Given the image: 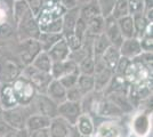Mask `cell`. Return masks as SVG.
<instances>
[{
	"label": "cell",
	"instance_id": "cell-21",
	"mask_svg": "<svg viewBox=\"0 0 153 137\" xmlns=\"http://www.w3.org/2000/svg\"><path fill=\"white\" fill-rule=\"evenodd\" d=\"M79 17H80V15H79V6L73 8V9H70V10H65L64 16L62 17V23H63V32H62V34L73 32L74 26H76Z\"/></svg>",
	"mask_w": 153,
	"mask_h": 137
},
{
	"label": "cell",
	"instance_id": "cell-11",
	"mask_svg": "<svg viewBox=\"0 0 153 137\" xmlns=\"http://www.w3.org/2000/svg\"><path fill=\"white\" fill-rule=\"evenodd\" d=\"M68 74H80L76 63H74L73 61H71L69 59L63 61V62L53 63L51 69V78L58 80L64 76H68Z\"/></svg>",
	"mask_w": 153,
	"mask_h": 137
},
{
	"label": "cell",
	"instance_id": "cell-47",
	"mask_svg": "<svg viewBox=\"0 0 153 137\" xmlns=\"http://www.w3.org/2000/svg\"><path fill=\"white\" fill-rule=\"evenodd\" d=\"M30 137H51L49 134V129H40V130H36L30 133Z\"/></svg>",
	"mask_w": 153,
	"mask_h": 137
},
{
	"label": "cell",
	"instance_id": "cell-12",
	"mask_svg": "<svg viewBox=\"0 0 153 137\" xmlns=\"http://www.w3.org/2000/svg\"><path fill=\"white\" fill-rule=\"evenodd\" d=\"M51 137H72L74 135V127L69 124L62 118L56 117L51 119L49 126Z\"/></svg>",
	"mask_w": 153,
	"mask_h": 137
},
{
	"label": "cell",
	"instance_id": "cell-19",
	"mask_svg": "<svg viewBox=\"0 0 153 137\" xmlns=\"http://www.w3.org/2000/svg\"><path fill=\"white\" fill-rule=\"evenodd\" d=\"M51 121V119L45 117V116H41V114H39V113H31V114L27 117V119H26L25 130L30 134L32 131L49 128Z\"/></svg>",
	"mask_w": 153,
	"mask_h": 137
},
{
	"label": "cell",
	"instance_id": "cell-45",
	"mask_svg": "<svg viewBox=\"0 0 153 137\" xmlns=\"http://www.w3.org/2000/svg\"><path fill=\"white\" fill-rule=\"evenodd\" d=\"M4 137H30V134L25 129H21V130H14L13 129Z\"/></svg>",
	"mask_w": 153,
	"mask_h": 137
},
{
	"label": "cell",
	"instance_id": "cell-8",
	"mask_svg": "<svg viewBox=\"0 0 153 137\" xmlns=\"http://www.w3.org/2000/svg\"><path fill=\"white\" fill-rule=\"evenodd\" d=\"M32 103L36 106L34 113H39V114L45 116L49 119H54V118L58 117V105L54 101H51L46 94H37Z\"/></svg>",
	"mask_w": 153,
	"mask_h": 137
},
{
	"label": "cell",
	"instance_id": "cell-27",
	"mask_svg": "<svg viewBox=\"0 0 153 137\" xmlns=\"http://www.w3.org/2000/svg\"><path fill=\"white\" fill-rule=\"evenodd\" d=\"M104 25H105V19L103 17L102 15L96 16L95 19H93L89 22H87V32H86V36L96 37V36L101 34V33L104 32Z\"/></svg>",
	"mask_w": 153,
	"mask_h": 137
},
{
	"label": "cell",
	"instance_id": "cell-37",
	"mask_svg": "<svg viewBox=\"0 0 153 137\" xmlns=\"http://www.w3.org/2000/svg\"><path fill=\"white\" fill-rule=\"evenodd\" d=\"M29 9L31 14L34 17H38L39 15L42 12V8H44V0H25Z\"/></svg>",
	"mask_w": 153,
	"mask_h": 137
},
{
	"label": "cell",
	"instance_id": "cell-18",
	"mask_svg": "<svg viewBox=\"0 0 153 137\" xmlns=\"http://www.w3.org/2000/svg\"><path fill=\"white\" fill-rule=\"evenodd\" d=\"M70 52L71 50L68 44H66V41L64 40V38H62L61 40H58L48 52L46 53L48 54L51 62L56 63V62H63V61L69 59Z\"/></svg>",
	"mask_w": 153,
	"mask_h": 137
},
{
	"label": "cell",
	"instance_id": "cell-3",
	"mask_svg": "<svg viewBox=\"0 0 153 137\" xmlns=\"http://www.w3.org/2000/svg\"><path fill=\"white\" fill-rule=\"evenodd\" d=\"M130 134L135 137H149L152 129L151 112L143 111L136 114L130 121Z\"/></svg>",
	"mask_w": 153,
	"mask_h": 137
},
{
	"label": "cell",
	"instance_id": "cell-26",
	"mask_svg": "<svg viewBox=\"0 0 153 137\" xmlns=\"http://www.w3.org/2000/svg\"><path fill=\"white\" fill-rule=\"evenodd\" d=\"M111 46L108 39L106 38V36L104 34V32L96 36L93 38V44H91V49H93V56H102L103 53L108 49Z\"/></svg>",
	"mask_w": 153,
	"mask_h": 137
},
{
	"label": "cell",
	"instance_id": "cell-1",
	"mask_svg": "<svg viewBox=\"0 0 153 137\" xmlns=\"http://www.w3.org/2000/svg\"><path fill=\"white\" fill-rule=\"evenodd\" d=\"M14 95L21 106H29L32 104L36 95L38 94L36 88L31 82L25 79L23 76H19L14 82H12Z\"/></svg>",
	"mask_w": 153,
	"mask_h": 137
},
{
	"label": "cell",
	"instance_id": "cell-5",
	"mask_svg": "<svg viewBox=\"0 0 153 137\" xmlns=\"http://www.w3.org/2000/svg\"><path fill=\"white\" fill-rule=\"evenodd\" d=\"M41 50V47L38 39H25L21 40L19 48V57L23 65H31L33 59L37 57Z\"/></svg>",
	"mask_w": 153,
	"mask_h": 137
},
{
	"label": "cell",
	"instance_id": "cell-33",
	"mask_svg": "<svg viewBox=\"0 0 153 137\" xmlns=\"http://www.w3.org/2000/svg\"><path fill=\"white\" fill-rule=\"evenodd\" d=\"M79 73L80 74H87V76H93L95 71V63H94V56H87L83 59L79 64Z\"/></svg>",
	"mask_w": 153,
	"mask_h": 137
},
{
	"label": "cell",
	"instance_id": "cell-17",
	"mask_svg": "<svg viewBox=\"0 0 153 137\" xmlns=\"http://www.w3.org/2000/svg\"><path fill=\"white\" fill-rule=\"evenodd\" d=\"M19 106V102L14 95L12 84H1L0 86V110H10Z\"/></svg>",
	"mask_w": 153,
	"mask_h": 137
},
{
	"label": "cell",
	"instance_id": "cell-13",
	"mask_svg": "<svg viewBox=\"0 0 153 137\" xmlns=\"http://www.w3.org/2000/svg\"><path fill=\"white\" fill-rule=\"evenodd\" d=\"M104 34L106 36L110 44L115 47H120V45L123 41V38L121 36V32L119 30L118 22L112 16H108L105 19V25H104Z\"/></svg>",
	"mask_w": 153,
	"mask_h": 137
},
{
	"label": "cell",
	"instance_id": "cell-39",
	"mask_svg": "<svg viewBox=\"0 0 153 137\" xmlns=\"http://www.w3.org/2000/svg\"><path fill=\"white\" fill-rule=\"evenodd\" d=\"M86 32H87V23H86L82 19L79 17V20H78L76 26H74L73 33H74V36H76V38H79L81 41H83L85 36H86Z\"/></svg>",
	"mask_w": 153,
	"mask_h": 137
},
{
	"label": "cell",
	"instance_id": "cell-29",
	"mask_svg": "<svg viewBox=\"0 0 153 137\" xmlns=\"http://www.w3.org/2000/svg\"><path fill=\"white\" fill-rule=\"evenodd\" d=\"M76 86L82 93L83 96H86L94 91V77L87 74H79Z\"/></svg>",
	"mask_w": 153,
	"mask_h": 137
},
{
	"label": "cell",
	"instance_id": "cell-43",
	"mask_svg": "<svg viewBox=\"0 0 153 137\" xmlns=\"http://www.w3.org/2000/svg\"><path fill=\"white\" fill-rule=\"evenodd\" d=\"M13 129L7 124V122L5 121V119L2 118L1 111H0V137H4L6 134H8L9 131H12Z\"/></svg>",
	"mask_w": 153,
	"mask_h": 137
},
{
	"label": "cell",
	"instance_id": "cell-32",
	"mask_svg": "<svg viewBox=\"0 0 153 137\" xmlns=\"http://www.w3.org/2000/svg\"><path fill=\"white\" fill-rule=\"evenodd\" d=\"M128 15H129V8H128L127 0H115L114 8H113L111 16L114 20H119V19H122Z\"/></svg>",
	"mask_w": 153,
	"mask_h": 137
},
{
	"label": "cell",
	"instance_id": "cell-41",
	"mask_svg": "<svg viewBox=\"0 0 153 137\" xmlns=\"http://www.w3.org/2000/svg\"><path fill=\"white\" fill-rule=\"evenodd\" d=\"M78 77H79V74H68V76H64L61 79H58V81L65 89H70L76 85Z\"/></svg>",
	"mask_w": 153,
	"mask_h": 137
},
{
	"label": "cell",
	"instance_id": "cell-2",
	"mask_svg": "<svg viewBox=\"0 0 153 137\" xmlns=\"http://www.w3.org/2000/svg\"><path fill=\"white\" fill-rule=\"evenodd\" d=\"M21 76L31 82L38 94H46V90L53 80L51 73L39 71L32 65H27L25 69H23Z\"/></svg>",
	"mask_w": 153,
	"mask_h": 137
},
{
	"label": "cell",
	"instance_id": "cell-36",
	"mask_svg": "<svg viewBox=\"0 0 153 137\" xmlns=\"http://www.w3.org/2000/svg\"><path fill=\"white\" fill-rule=\"evenodd\" d=\"M128 8H129V15L134 16L138 14H143L144 7H145V0H127Z\"/></svg>",
	"mask_w": 153,
	"mask_h": 137
},
{
	"label": "cell",
	"instance_id": "cell-4",
	"mask_svg": "<svg viewBox=\"0 0 153 137\" xmlns=\"http://www.w3.org/2000/svg\"><path fill=\"white\" fill-rule=\"evenodd\" d=\"M21 74V65L15 59L0 57V84H12Z\"/></svg>",
	"mask_w": 153,
	"mask_h": 137
},
{
	"label": "cell",
	"instance_id": "cell-6",
	"mask_svg": "<svg viewBox=\"0 0 153 137\" xmlns=\"http://www.w3.org/2000/svg\"><path fill=\"white\" fill-rule=\"evenodd\" d=\"M24 106H16L10 110H2L1 114L2 118L5 119L7 124L14 129V130H21V129H25V122L26 119L30 114H26V112L23 109Z\"/></svg>",
	"mask_w": 153,
	"mask_h": 137
},
{
	"label": "cell",
	"instance_id": "cell-48",
	"mask_svg": "<svg viewBox=\"0 0 153 137\" xmlns=\"http://www.w3.org/2000/svg\"><path fill=\"white\" fill-rule=\"evenodd\" d=\"M6 12H5V9L4 8H1L0 7V24H4V23H6L5 21H6Z\"/></svg>",
	"mask_w": 153,
	"mask_h": 137
},
{
	"label": "cell",
	"instance_id": "cell-31",
	"mask_svg": "<svg viewBox=\"0 0 153 137\" xmlns=\"http://www.w3.org/2000/svg\"><path fill=\"white\" fill-rule=\"evenodd\" d=\"M134 20V27H135V38H140L143 37V34L146 30V26L149 25V21L144 17L143 14H138V15H134L133 16Z\"/></svg>",
	"mask_w": 153,
	"mask_h": 137
},
{
	"label": "cell",
	"instance_id": "cell-51",
	"mask_svg": "<svg viewBox=\"0 0 153 137\" xmlns=\"http://www.w3.org/2000/svg\"><path fill=\"white\" fill-rule=\"evenodd\" d=\"M123 137H135L133 134H128V135H126V136H123Z\"/></svg>",
	"mask_w": 153,
	"mask_h": 137
},
{
	"label": "cell",
	"instance_id": "cell-30",
	"mask_svg": "<svg viewBox=\"0 0 153 137\" xmlns=\"http://www.w3.org/2000/svg\"><path fill=\"white\" fill-rule=\"evenodd\" d=\"M29 12H30V9H29V6H27L25 0H16L13 8V16L16 24H19Z\"/></svg>",
	"mask_w": 153,
	"mask_h": 137
},
{
	"label": "cell",
	"instance_id": "cell-9",
	"mask_svg": "<svg viewBox=\"0 0 153 137\" xmlns=\"http://www.w3.org/2000/svg\"><path fill=\"white\" fill-rule=\"evenodd\" d=\"M57 114L59 118H62L71 126H74L76 120L82 114L81 104L79 102H70L65 101L63 103L58 104Z\"/></svg>",
	"mask_w": 153,
	"mask_h": 137
},
{
	"label": "cell",
	"instance_id": "cell-14",
	"mask_svg": "<svg viewBox=\"0 0 153 137\" xmlns=\"http://www.w3.org/2000/svg\"><path fill=\"white\" fill-rule=\"evenodd\" d=\"M104 96L108 98L110 102H112L115 106H118L123 114L131 113L133 110H134V106H133L130 99L128 97V93H125V91H112V93L105 94Z\"/></svg>",
	"mask_w": 153,
	"mask_h": 137
},
{
	"label": "cell",
	"instance_id": "cell-7",
	"mask_svg": "<svg viewBox=\"0 0 153 137\" xmlns=\"http://www.w3.org/2000/svg\"><path fill=\"white\" fill-rule=\"evenodd\" d=\"M19 33L21 40L25 39H38L40 36V27L36 17L31 14V12L26 14L22 19V21L17 24Z\"/></svg>",
	"mask_w": 153,
	"mask_h": 137
},
{
	"label": "cell",
	"instance_id": "cell-23",
	"mask_svg": "<svg viewBox=\"0 0 153 137\" xmlns=\"http://www.w3.org/2000/svg\"><path fill=\"white\" fill-rule=\"evenodd\" d=\"M119 30L121 32V36L123 39H130L135 38V27H134V20L131 15L125 16L122 19L117 20Z\"/></svg>",
	"mask_w": 153,
	"mask_h": 137
},
{
	"label": "cell",
	"instance_id": "cell-10",
	"mask_svg": "<svg viewBox=\"0 0 153 137\" xmlns=\"http://www.w3.org/2000/svg\"><path fill=\"white\" fill-rule=\"evenodd\" d=\"M123 129L119 124V119L115 120H103L95 124V133L93 137H123ZM128 135V134H127Z\"/></svg>",
	"mask_w": 153,
	"mask_h": 137
},
{
	"label": "cell",
	"instance_id": "cell-50",
	"mask_svg": "<svg viewBox=\"0 0 153 137\" xmlns=\"http://www.w3.org/2000/svg\"><path fill=\"white\" fill-rule=\"evenodd\" d=\"M72 137H83V136H80V135H78V134H76V131H74V135H73Z\"/></svg>",
	"mask_w": 153,
	"mask_h": 137
},
{
	"label": "cell",
	"instance_id": "cell-25",
	"mask_svg": "<svg viewBox=\"0 0 153 137\" xmlns=\"http://www.w3.org/2000/svg\"><path fill=\"white\" fill-rule=\"evenodd\" d=\"M63 38V34L57 33H48V32H40V36L38 38V41L41 47L42 52H48L53 46L57 42L58 40Z\"/></svg>",
	"mask_w": 153,
	"mask_h": 137
},
{
	"label": "cell",
	"instance_id": "cell-40",
	"mask_svg": "<svg viewBox=\"0 0 153 137\" xmlns=\"http://www.w3.org/2000/svg\"><path fill=\"white\" fill-rule=\"evenodd\" d=\"M83 98L82 93L79 90V88L74 86L70 89H66V101H70V102H81Z\"/></svg>",
	"mask_w": 153,
	"mask_h": 137
},
{
	"label": "cell",
	"instance_id": "cell-38",
	"mask_svg": "<svg viewBox=\"0 0 153 137\" xmlns=\"http://www.w3.org/2000/svg\"><path fill=\"white\" fill-rule=\"evenodd\" d=\"M130 59H126V57H120L119 61H118V63H117V65H115V69H114V74L115 76H119V77H123L125 76V73L127 71L128 66L130 64Z\"/></svg>",
	"mask_w": 153,
	"mask_h": 137
},
{
	"label": "cell",
	"instance_id": "cell-24",
	"mask_svg": "<svg viewBox=\"0 0 153 137\" xmlns=\"http://www.w3.org/2000/svg\"><path fill=\"white\" fill-rule=\"evenodd\" d=\"M103 59V62L105 63V65L108 66L110 70H112L113 73H114V69L115 65L118 63L119 59L121 57L120 55V52H119V48L115 47V46H110L105 52L103 53V55L101 56Z\"/></svg>",
	"mask_w": 153,
	"mask_h": 137
},
{
	"label": "cell",
	"instance_id": "cell-20",
	"mask_svg": "<svg viewBox=\"0 0 153 137\" xmlns=\"http://www.w3.org/2000/svg\"><path fill=\"white\" fill-rule=\"evenodd\" d=\"M46 95L57 105L66 101V89L59 84L58 80H55V79H53L49 84L46 90Z\"/></svg>",
	"mask_w": 153,
	"mask_h": 137
},
{
	"label": "cell",
	"instance_id": "cell-42",
	"mask_svg": "<svg viewBox=\"0 0 153 137\" xmlns=\"http://www.w3.org/2000/svg\"><path fill=\"white\" fill-rule=\"evenodd\" d=\"M140 42V47H142V52L144 53H152V34H144L142 41Z\"/></svg>",
	"mask_w": 153,
	"mask_h": 137
},
{
	"label": "cell",
	"instance_id": "cell-28",
	"mask_svg": "<svg viewBox=\"0 0 153 137\" xmlns=\"http://www.w3.org/2000/svg\"><path fill=\"white\" fill-rule=\"evenodd\" d=\"M33 67H36L37 70L46 73H51V69L53 65V62L51 61L48 54L46 52H40L37 55V57L33 59L31 64Z\"/></svg>",
	"mask_w": 153,
	"mask_h": 137
},
{
	"label": "cell",
	"instance_id": "cell-15",
	"mask_svg": "<svg viewBox=\"0 0 153 137\" xmlns=\"http://www.w3.org/2000/svg\"><path fill=\"white\" fill-rule=\"evenodd\" d=\"M119 52L122 57H126L128 59H137L140 55H142V47H140V39L137 38H130V39H123L122 44L119 47Z\"/></svg>",
	"mask_w": 153,
	"mask_h": 137
},
{
	"label": "cell",
	"instance_id": "cell-16",
	"mask_svg": "<svg viewBox=\"0 0 153 137\" xmlns=\"http://www.w3.org/2000/svg\"><path fill=\"white\" fill-rule=\"evenodd\" d=\"M78 135L83 137H93L95 133V121L89 114L82 113L73 126Z\"/></svg>",
	"mask_w": 153,
	"mask_h": 137
},
{
	"label": "cell",
	"instance_id": "cell-35",
	"mask_svg": "<svg viewBox=\"0 0 153 137\" xmlns=\"http://www.w3.org/2000/svg\"><path fill=\"white\" fill-rule=\"evenodd\" d=\"M97 4H98L100 10H101V15L104 19L111 16L113 8H114L115 0H97Z\"/></svg>",
	"mask_w": 153,
	"mask_h": 137
},
{
	"label": "cell",
	"instance_id": "cell-34",
	"mask_svg": "<svg viewBox=\"0 0 153 137\" xmlns=\"http://www.w3.org/2000/svg\"><path fill=\"white\" fill-rule=\"evenodd\" d=\"M40 32H48V33H57L62 34L63 32V23H62V17L56 19L48 23L47 25H44L40 27Z\"/></svg>",
	"mask_w": 153,
	"mask_h": 137
},
{
	"label": "cell",
	"instance_id": "cell-44",
	"mask_svg": "<svg viewBox=\"0 0 153 137\" xmlns=\"http://www.w3.org/2000/svg\"><path fill=\"white\" fill-rule=\"evenodd\" d=\"M58 2L65 10H70L78 7V0H58Z\"/></svg>",
	"mask_w": 153,
	"mask_h": 137
},
{
	"label": "cell",
	"instance_id": "cell-22",
	"mask_svg": "<svg viewBox=\"0 0 153 137\" xmlns=\"http://www.w3.org/2000/svg\"><path fill=\"white\" fill-rule=\"evenodd\" d=\"M79 15H80V19H82L86 23L95 19L96 16H100L101 10L97 4V0H91L89 2L83 4L82 7H79Z\"/></svg>",
	"mask_w": 153,
	"mask_h": 137
},
{
	"label": "cell",
	"instance_id": "cell-46",
	"mask_svg": "<svg viewBox=\"0 0 153 137\" xmlns=\"http://www.w3.org/2000/svg\"><path fill=\"white\" fill-rule=\"evenodd\" d=\"M10 34H12V27H10V25H8L7 23L0 24V37L1 38H7Z\"/></svg>",
	"mask_w": 153,
	"mask_h": 137
},
{
	"label": "cell",
	"instance_id": "cell-49",
	"mask_svg": "<svg viewBox=\"0 0 153 137\" xmlns=\"http://www.w3.org/2000/svg\"><path fill=\"white\" fill-rule=\"evenodd\" d=\"M89 1H91V0H78V4L80 2V4H86V2H89Z\"/></svg>",
	"mask_w": 153,
	"mask_h": 137
}]
</instances>
